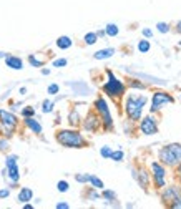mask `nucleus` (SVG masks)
Wrapping results in <instances>:
<instances>
[{"label": "nucleus", "instance_id": "a19ab883", "mask_svg": "<svg viewBox=\"0 0 181 209\" xmlns=\"http://www.w3.org/2000/svg\"><path fill=\"white\" fill-rule=\"evenodd\" d=\"M70 206L67 204V202H58V204H57V209H68Z\"/></svg>", "mask_w": 181, "mask_h": 209}, {"label": "nucleus", "instance_id": "7c9ffc66", "mask_svg": "<svg viewBox=\"0 0 181 209\" xmlns=\"http://www.w3.org/2000/svg\"><path fill=\"white\" fill-rule=\"evenodd\" d=\"M28 62H30V65H33V67H42V65H43V62H42V60H37V58H35V55H30V56H28Z\"/></svg>", "mask_w": 181, "mask_h": 209}, {"label": "nucleus", "instance_id": "2f4dec72", "mask_svg": "<svg viewBox=\"0 0 181 209\" xmlns=\"http://www.w3.org/2000/svg\"><path fill=\"white\" fill-rule=\"evenodd\" d=\"M75 179H77L78 183H88L90 181V174H77Z\"/></svg>", "mask_w": 181, "mask_h": 209}, {"label": "nucleus", "instance_id": "5701e85b", "mask_svg": "<svg viewBox=\"0 0 181 209\" xmlns=\"http://www.w3.org/2000/svg\"><path fill=\"white\" fill-rule=\"evenodd\" d=\"M52 110H53V101H52V100H45L42 103V111L43 113H52Z\"/></svg>", "mask_w": 181, "mask_h": 209}, {"label": "nucleus", "instance_id": "c9c22d12", "mask_svg": "<svg viewBox=\"0 0 181 209\" xmlns=\"http://www.w3.org/2000/svg\"><path fill=\"white\" fill-rule=\"evenodd\" d=\"M58 91H60V86H58V85L53 83V85H50V86H48V95H57Z\"/></svg>", "mask_w": 181, "mask_h": 209}, {"label": "nucleus", "instance_id": "39448f33", "mask_svg": "<svg viewBox=\"0 0 181 209\" xmlns=\"http://www.w3.org/2000/svg\"><path fill=\"white\" fill-rule=\"evenodd\" d=\"M95 110H96V113L100 115V121L103 123L105 130H113V118H112V115H110V108L103 98H98L95 101Z\"/></svg>", "mask_w": 181, "mask_h": 209}, {"label": "nucleus", "instance_id": "f8f14e48", "mask_svg": "<svg viewBox=\"0 0 181 209\" xmlns=\"http://www.w3.org/2000/svg\"><path fill=\"white\" fill-rule=\"evenodd\" d=\"M5 65H7L8 68H12V70H22L23 68V62H22V58H19V56L7 55V56H5Z\"/></svg>", "mask_w": 181, "mask_h": 209}, {"label": "nucleus", "instance_id": "20e7f679", "mask_svg": "<svg viewBox=\"0 0 181 209\" xmlns=\"http://www.w3.org/2000/svg\"><path fill=\"white\" fill-rule=\"evenodd\" d=\"M108 75V81L103 85V91L107 93L108 96H112V98H120L121 95H125V90H126V86L123 81H120L118 78L113 75V72H107Z\"/></svg>", "mask_w": 181, "mask_h": 209}, {"label": "nucleus", "instance_id": "393cba45", "mask_svg": "<svg viewBox=\"0 0 181 209\" xmlns=\"http://www.w3.org/2000/svg\"><path fill=\"white\" fill-rule=\"evenodd\" d=\"M68 121H70V125H78V123H80V116H78V111H77V110L70 113Z\"/></svg>", "mask_w": 181, "mask_h": 209}, {"label": "nucleus", "instance_id": "dca6fc26", "mask_svg": "<svg viewBox=\"0 0 181 209\" xmlns=\"http://www.w3.org/2000/svg\"><path fill=\"white\" fill-rule=\"evenodd\" d=\"M112 55H115V48H103V50H98L95 51V60H107Z\"/></svg>", "mask_w": 181, "mask_h": 209}, {"label": "nucleus", "instance_id": "c85d7f7f", "mask_svg": "<svg viewBox=\"0 0 181 209\" xmlns=\"http://www.w3.org/2000/svg\"><path fill=\"white\" fill-rule=\"evenodd\" d=\"M68 188H70V184L67 181H58V184H57V189L60 191V193H67Z\"/></svg>", "mask_w": 181, "mask_h": 209}, {"label": "nucleus", "instance_id": "49530a36", "mask_svg": "<svg viewBox=\"0 0 181 209\" xmlns=\"http://www.w3.org/2000/svg\"><path fill=\"white\" fill-rule=\"evenodd\" d=\"M2 56H5V53H0V58H2Z\"/></svg>", "mask_w": 181, "mask_h": 209}, {"label": "nucleus", "instance_id": "4be33fe9", "mask_svg": "<svg viewBox=\"0 0 181 209\" xmlns=\"http://www.w3.org/2000/svg\"><path fill=\"white\" fill-rule=\"evenodd\" d=\"M96 40H98V35H96L95 32H90V33L85 35V43H86V45H95Z\"/></svg>", "mask_w": 181, "mask_h": 209}, {"label": "nucleus", "instance_id": "ddd939ff", "mask_svg": "<svg viewBox=\"0 0 181 209\" xmlns=\"http://www.w3.org/2000/svg\"><path fill=\"white\" fill-rule=\"evenodd\" d=\"M23 121H25V125H27L28 130H32L35 135H40V133H42V125H40L33 116H25V120H23Z\"/></svg>", "mask_w": 181, "mask_h": 209}, {"label": "nucleus", "instance_id": "f704fd0d", "mask_svg": "<svg viewBox=\"0 0 181 209\" xmlns=\"http://www.w3.org/2000/svg\"><path fill=\"white\" fill-rule=\"evenodd\" d=\"M130 86H131V88H140V90L145 88V85L141 83V81H138V80H131L130 81Z\"/></svg>", "mask_w": 181, "mask_h": 209}, {"label": "nucleus", "instance_id": "4468645a", "mask_svg": "<svg viewBox=\"0 0 181 209\" xmlns=\"http://www.w3.org/2000/svg\"><path fill=\"white\" fill-rule=\"evenodd\" d=\"M133 173H135V171H133ZM135 178H136V181L140 183V186H141V188H143V189H146V188H148V181H150V174H148L146 171H145V169H140V176H138V174L135 173Z\"/></svg>", "mask_w": 181, "mask_h": 209}, {"label": "nucleus", "instance_id": "412c9836", "mask_svg": "<svg viewBox=\"0 0 181 209\" xmlns=\"http://www.w3.org/2000/svg\"><path fill=\"white\" fill-rule=\"evenodd\" d=\"M118 27L115 25V23H108L107 25V28H105V33L108 35V37H116V35H118Z\"/></svg>", "mask_w": 181, "mask_h": 209}, {"label": "nucleus", "instance_id": "f03ea898", "mask_svg": "<svg viewBox=\"0 0 181 209\" xmlns=\"http://www.w3.org/2000/svg\"><path fill=\"white\" fill-rule=\"evenodd\" d=\"M57 141L65 148H83L86 146V139L75 130H62L57 133Z\"/></svg>", "mask_w": 181, "mask_h": 209}, {"label": "nucleus", "instance_id": "a18cd8bd", "mask_svg": "<svg viewBox=\"0 0 181 209\" xmlns=\"http://www.w3.org/2000/svg\"><path fill=\"white\" fill-rule=\"evenodd\" d=\"M178 174H179V179H181V163L178 164Z\"/></svg>", "mask_w": 181, "mask_h": 209}, {"label": "nucleus", "instance_id": "9b49d317", "mask_svg": "<svg viewBox=\"0 0 181 209\" xmlns=\"http://www.w3.org/2000/svg\"><path fill=\"white\" fill-rule=\"evenodd\" d=\"M178 196H181V189L179 188H176V186H171V188H166V191L163 193V196H161V199H163V202H170L174 199V197H178Z\"/></svg>", "mask_w": 181, "mask_h": 209}, {"label": "nucleus", "instance_id": "423d86ee", "mask_svg": "<svg viewBox=\"0 0 181 209\" xmlns=\"http://www.w3.org/2000/svg\"><path fill=\"white\" fill-rule=\"evenodd\" d=\"M0 123H2V128L5 131V136H12V131L15 130L19 120L14 113L7 111V110H0Z\"/></svg>", "mask_w": 181, "mask_h": 209}, {"label": "nucleus", "instance_id": "72a5a7b5", "mask_svg": "<svg viewBox=\"0 0 181 209\" xmlns=\"http://www.w3.org/2000/svg\"><path fill=\"white\" fill-rule=\"evenodd\" d=\"M67 63H68V62L65 60V58H58V60L53 62V67H55V68H62V67H65Z\"/></svg>", "mask_w": 181, "mask_h": 209}, {"label": "nucleus", "instance_id": "cd10ccee", "mask_svg": "<svg viewBox=\"0 0 181 209\" xmlns=\"http://www.w3.org/2000/svg\"><path fill=\"white\" fill-rule=\"evenodd\" d=\"M17 161H19V156H17V154H10V156H7V159H5V164H7V166H14V164H17Z\"/></svg>", "mask_w": 181, "mask_h": 209}, {"label": "nucleus", "instance_id": "79ce46f5", "mask_svg": "<svg viewBox=\"0 0 181 209\" xmlns=\"http://www.w3.org/2000/svg\"><path fill=\"white\" fill-rule=\"evenodd\" d=\"M42 73H43V75H50V70H48V68H43Z\"/></svg>", "mask_w": 181, "mask_h": 209}, {"label": "nucleus", "instance_id": "2eb2a0df", "mask_svg": "<svg viewBox=\"0 0 181 209\" xmlns=\"http://www.w3.org/2000/svg\"><path fill=\"white\" fill-rule=\"evenodd\" d=\"M32 197H33V191L30 188H22L20 189V193H19V201L20 202H28V201H32Z\"/></svg>", "mask_w": 181, "mask_h": 209}, {"label": "nucleus", "instance_id": "c756f323", "mask_svg": "<svg viewBox=\"0 0 181 209\" xmlns=\"http://www.w3.org/2000/svg\"><path fill=\"white\" fill-rule=\"evenodd\" d=\"M168 206H170L171 209H181V196L174 197V199H173V201H171Z\"/></svg>", "mask_w": 181, "mask_h": 209}, {"label": "nucleus", "instance_id": "c03bdc74", "mask_svg": "<svg viewBox=\"0 0 181 209\" xmlns=\"http://www.w3.org/2000/svg\"><path fill=\"white\" fill-rule=\"evenodd\" d=\"M23 207H25V209H32L33 206H32V204H28V202H25V206H23Z\"/></svg>", "mask_w": 181, "mask_h": 209}, {"label": "nucleus", "instance_id": "0eeeda50", "mask_svg": "<svg viewBox=\"0 0 181 209\" xmlns=\"http://www.w3.org/2000/svg\"><path fill=\"white\" fill-rule=\"evenodd\" d=\"M151 171H153V181H155V186L158 189L165 188L166 184V169L165 166L158 161H153L151 163Z\"/></svg>", "mask_w": 181, "mask_h": 209}, {"label": "nucleus", "instance_id": "37998d69", "mask_svg": "<svg viewBox=\"0 0 181 209\" xmlns=\"http://www.w3.org/2000/svg\"><path fill=\"white\" fill-rule=\"evenodd\" d=\"M176 28H178V33H181V22L176 23Z\"/></svg>", "mask_w": 181, "mask_h": 209}, {"label": "nucleus", "instance_id": "bb28decb", "mask_svg": "<svg viewBox=\"0 0 181 209\" xmlns=\"http://www.w3.org/2000/svg\"><path fill=\"white\" fill-rule=\"evenodd\" d=\"M156 28H158L160 33H168V32H170V25H168L166 22H160L158 25H156Z\"/></svg>", "mask_w": 181, "mask_h": 209}, {"label": "nucleus", "instance_id": "6ab92c4d", "mask_svg": "<svg viewBox=\"0 0 181 209\" xmlns=\"http://www.w3.org/2000/svg\"><path fill=\"white\" fill-rule=\"evenodd\" d=\"M136 48H138V51H141V53H146V51H150V48H151V43L148 42L146 38H143V40H140V42H138Z\"/></svg>", "mask_w": 181, "mask_h": 209}, {"label": "nucleus", "instance_id": "f3484780", "mask_svg": "<svg viewBox=\"0 0 181 209\" xmlns=\"http://www.w3.org/2000/svg\"><path fill=\"white\" fill-rule=\"evenodd\" d=\"M7 174L8 178L12 179V183H17L20 179V171H19V166L14 164V166H7Z\"/></svg>", "mask_w": 181, "mask_h": 209}, {"label": "nucleus", "instance_id": "ea45409f", "mask_svg": "<svg viewBox=\"0 0 181 209\" xmlns=\"http://www.w3.org/2000/svg\"><path fill=\"white\" fill-rule=\"evenodd\" d=\"M10 191L8 189H0V197H8Z\"/></svg>", "mask_w": 181, "mask_h": 209}, {"label": "nucleus", "instance_id": "a211bd4d", "mask_svg": "<svg viewBox=\"0 0 181 209\" xmlns=\"http://www.w3.org/2000/svg\"><path fill=\"white\" fill-rule=\"evenodd\" d=\"M72 38L70 37H67V35H63V37H58V40H57V46L58 48H62V50H67V48H70L72 46Z\"/></svg>", "mask_w": 181, "mask_h": 209}, {"label": "nucleus", "instance_id": "de8ad7c7", "mask_svg": "<svg viewBox=\"0 0 181 209\" xmlns=\"http://www.w3.org/2000/svg\"><path fill=\"white\" fill-rule=\"evenodd\" d=\"M179 45H181V42H179Z\"/></svg>", "mask_w": 181, "mask_h": 209}, {"label": "nucleus", "instance_id": "4c0bfd02", "mask_svg": "<svg viewBox=\"0 0 181 209\" xmlns=\"http://www.w3.org/2000/svg\"><path fill=\"white\" fill-rule=\"evenodd\" d=\"M143 37H145V38L153 37V30H151V28H143Z\"/></svg>", "mask_w": 181, "mask_h": 209}, {"label": "nucleus", "instance_id": "f257e3e1", "mask_svg": "<svg viewBox=\"0 0 181 209\" xmlns=\"http://www.w3.org/2000/svg\"><path fill=\"white\" fill-rule=\"evenodd\" d=\"M148 98L145 95H128L126 101H125V111L126 116L131 121H140L143 113V106L146 104Z\"/></svg>", "mask_w": 181, "mask_h": 209}, {"label": "nucleus", "instance_id": "a878e982", "mask_svg": "<svg viewBox=\"0 0 181 209\" xmlns=\"http://www.w3.org/2000/svg\"><path fill=\"white\" fill-rule=\"evenodd\" d=\"M103 197L107 201H113V199H116V194H115V191H112V189H105L103 191Z\"/></svg>", "mask_w": 181, "mask_h": 209}, {"label": "nucleus", "instance_id": "473e14b6", "mask_svg": "<svg viewBox=\"0 0 181 209\" xmlns=\"http://www.w3.org/2000/svg\"><path fill=\"white\" fill-rule=\"evenodd\" d=\"M22 115H23V116H33V115H35V110H33L32 106H25V108L22 110Z\"/></svg>", "mask_w": 181, "mask_h": 209}, {"label": "nucleus", "instance_id": "9d476101", "mask_svg": "<svg viewBox=\"0 0 181 209\" xmlns=\"http://www.w3.org/2000/svg\"><path fill=\"white\" fill-rule=\"evenodd\" d=\"M98 126H100V118L95 116L93 113H90L83 121V130H86V131H95Z\"/></svg>", "mask_w": 181, "mask_h": 209}, {"label": "nucleus", "instance_id": "7ed1b4c3", "mask_svg": "<svg viewBox=\"0 0 181 209\" xmlns=\"http://www.w3.org/2000/svg\"><path fill=\"white\" fill-rule=\"evenodd\" d=\"M160 161L166 166H178L181 163V144L171 143L160 149Z\"/></svg>", "mask_w": 181, "mask_h": 209}, {"label": "nucleus", "instance_id": "1a4fd4ad", "mask_svg": "<svg viewBox=\"0 0 181 209\" xmlns=\"http://www.w3.org/2000/svg\"><path fill=\"white\" fill-rule=\"evenodd\" d=\"M140 131L146 136H151V135H156L158 133V123H156V118L155 116H145L140 123Z\"/></svg>", "mask_w": 181, "mask_h": 209}, {"label": "nucleus", "instance_id": "aec40b11", "mask_svg": "<svg viewBox=\"0 0 181 209\" xmlns=\"http://www.w3.org/2000/svg\"><path fill=\"white\" fill-rule=\"evenodd\" d=\"M88 183H91V186L95 189H103L105 188V184H103V181L100 178H96V176H93V174H90V181Z\"/></svg>", "mask_w": 181, "mask_h": 209}, {"label": "nucleus", "instance_id": "b1692460", "mask_svg": "<svg viewBox=\"0 0 181 209\" xmlns=\"http://www.w3.org/2000/svg\"><path fill=\"white\" fill-rule=\"evenodd\" d=\"M110 158H112L113 161H123V158H125V153H123L121 149H118V151H112Z\"/></svg>", "mask_w": 181, "mask_h": 209}, {"label": "nucleus", "instance_id": "e433bc0d", "mask_svg": "<svg viewBox=\"0 0 181 209\" xmlns=\"http://www.w3.org/2000/svg\"><path fill=\"white\" fill-rule=\"evenodd\" d=\"M100 154L103 156V158H110V154H112V149H110L108 146H103L100 149Z\"/></svg>", "mask_w": 181, "mask_h": 209}, {"label": "nucleus", "instance_id": "6e6552de", "mask_svg": "<svg viewBox=\"0 0 181 209\" xmlns=\"http://www.w3.org/2000/svg\"><path fill=\"white\" fill-rule=\"evenodd\" d=\"M174 101V98L171 95H168V93L165 91H156L155 95H153V100H151V108H150V111L151 113H156V111H160L163 104H166V103H173Z\"/></svg>", "mask_w": 181, "mask_h": 209}, {"label": "nucleus", "instance_id": "58836bf2", "mask_svg": "<svg viewBox=\"0 0 181 209\" xmlns=\"http://www.w3.org/2000/svg\"><path fill=\"white\" fill-rule=\"evenodd\" d=\"M7 148H8V143L5 139H0V151H5Z\"/></svg>", "mask_w": 181, "mask_h": 209}]
</instances>
